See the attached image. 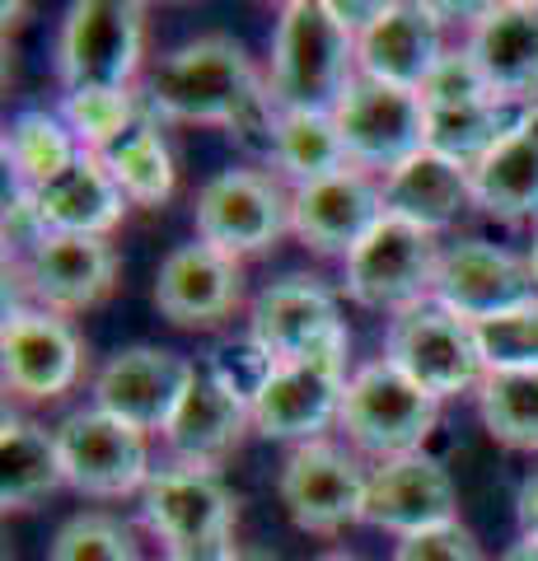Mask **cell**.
Wrapping results in <instances>:
<instances>
[{
  "instance_id": "1",
  "label": "cell",
  "mask_w": 538,
  "mask_h": 561,
  "mask_svg": "<svg viewBox=\"0 0 538 561\" xmlns=\"http://www.w3.org/2000/svg\"><path fill=\"white\" fill-rule=\"evenodd\" d=\"M352 80L356 38L333 20L328 0H290V5H282L267 70V94L276 113H333Z\"/></svg>"
},
{
  "instance_id": "2",
  "label": "cell",
  "mask_w": 538,
  "mask_h": 561,
  "mask_svg": "<svg viewBox=\"0 0 538 561\" xmlns=\"http://www.w3.org/2000/svg\"><path fill=\"white\" fill-rule=\"evenodd\" d=\"M263 94L253 76L249 51L230 33H202V38L173 47L154 66L146 84V108L169 122H206V127H234V117Z\"/></svg>"
},
{
  "instance_id": "3",
  "label": "cell",
  "mask_w": 538,
  "mask_h": 561,
  "mask_svg": "<svg viewBox=\"0 0 538 561\" xmlns=\"http://www.w3.org/2000/svg\"><path fill=\"white\" fill-rule=\"evenodd\" d=\"M234 491L202 468H164L141 491V519L169 561H234Z\"/></svg>"
},
{
  "instance_id": "4",
  "label": "cell",
  "mask_w": 538,
  "mask_h": 561,
  "mask_svg": "<svg viewBox=\"0 0 538 561\" xmlns=\"http://www.w3.org/2000/svg\"><path fill=\"white\" fill-rule=\"evenodd\" d=\"M146 57V10L136 0H80L57 38V80L66 94L131 90Z\"/></svg>"
},
{
  "instance_id": "5",
  "label": "cell",
  "mask_w": 538,
  "mask_h": 561,
  "mask_svg": "<svg viewBox=\"0 0 538 561\" xmlns=\"http://www.w3.org/2000/svg\"><path fill=\"white\" fill-rule=\"evenodd\" d=\"M440 398H431L422 383H412L403 370H393L389 360L360 365L346 383L342 398V431L360 454L389 463L403 454H422L426 435L436 431Z\"/></svg>"
},
{
  "instance_id": "6",
  "label": "cell",
  "mask_w": 538,
  "mask_h": 561,
  "mask_svg": "<svg viewBox=\"0 0 538 561\" xmlns=\"http://www.w3.org/2000/svg\"><path fill=\"white\" fill-rule=\"evenodd\" d=\"M385 360L403 370L412 383H422L431 398H455L468 389H482L488 379V360L478 351L473 323L455 319L440 305H416L393 313L385 332Z\"/></svg>"
},
{
  "instance_id": "7",
  "label": "cell",
  "mask_w": 538,
  "mask_h": 561,
  "mask_svg": "<svg viewBox=\"0 0 538 561\" xmlns=\"http://www.w3.org/2000/svg\"><path fill=\"white\" fill-rule=\"evenodd\" d=\"M197 239L225 257L267 253L290 230V197L263 169H225L206 179L193 206Z\"/></svg>"
},
{
  "instance_id": "8",
  "label": "cell",
  "mask_w": 538,
  "mask_h": 561,
  "mask_svg": "<svg viewBox=\"0 0 538 561\" xmlns=\"http://www.w3.org/2000/svg\"><path fill=\"white\" fill-rule=\"evenodd\" d=\"M436 267H440L436 234L416 230V225L398 216H385L356 243V253L346 257V295L360 309L403 313L426 305L431 286H436Z\"/></svg>"
},
{
  "instance_id": "9",
  "label": "cell",
  "mask_w": 538,
  "mask_h": 561,
  "mask_svg": "<svg viewBox=\"0 0 538 561\" xmlns=\"http://www.w3.org/2000/svg\"><path fill=\"white\" fill-rule=\"evenodd\" d=\"M333 122L342 131L346 160L356 169H385L393 173L408 164L412 154L426 150V103L422 94L398 90V84L370 80L356 70V80L346 84L342 103L333 108Z\"/></svg>"
},
{
  "instance_id": "10",
  "label": "cell",
  "mask_w": 538,
  "mask_h": 561,
  "mask_svg": "<svg viewBox=\"0 0 538 561\" xmlns=\"http://www.w3.org/2000/svg\"><path fill=\"white\" fill-rule=\"evenodd\" d=\"M57 449H61L66 486H76L80 496L117 501L131 496V491H146V482L154 478L146 435L99 408L66 416L57 426Z\"/></svg>"
},
{
  "instance_id": "11",
  "label": "cell",
  "mask_w": 538,
  "mask_h": 561,
  "mask_svg": "<svg viewBox=\"0 0 538 561\" xmlns=\"http://www.w3.org/2000/svg\"><path fill=\"white\" fill-rule=\"evenodd\" d=\"M366 486H370V472L360 468L356 454H346L342 445H328V440H309V445H295L290 459L282 463L276 496H282L295 529L342 534L366 511Z\"/></svg>"
},
{
  "instance_id": "12",
  "label": "cell",
  "mask_w": 538,
  "mask_h": 561,
  "mask_svg": "<svg viewBox=\"0 0 538 561\" xmlns=\"http://www.w3.org/2000/svg\"><path fill=\"white\" fill-rule=\"evenodd\" d=\"M431 300L463 323H488L511 309L534 305L538 286H534L529 257H515L511 249H496L488 239H463L440 249Z\"/></svg>"
},
{
  "instance_id": "13",
  "label": "cell",
  "mask_w": 538,
  "mask_h": 561,
  "mask_svg": "<svg viewBox=\"0 0 538 561\" xmlns=\"http://www.w3.org/2000/svg\"><path fill=\"white\" fill-rule=\"evenodd\" d=\"M249 337L267 351L276 365H295L309 356L346 346L337 295L319 276H282L257 295L249 309Z\"/></svg>"
},
{
  "instance_id": "14",
  "label": "cell",
  "mask_w": 538,
  "mask_h": 561,
  "mask_svg": "<svg viewBox=\"0 0 538 561\" xmlns=\"http://www.w3.org/2000/svg\"><path fill=\"white\" fill-rule=\"evenodd\" d=\"M346 346L328 356H309L295 365H276L267 389L253 402V431L267 440H323V431L342 416L346 398Z\"/></svg>"
},
{
  "instance_id": "15",
  "label": "cell",
  "mask_w": 538,
  "mask_h": 561,
  "mask_svg": "<svg viewBox=\"0 0 538 561\" xmlns=\"http://www.w3.org/2000/svg\"><path fill=\"white\" fill-rule=\"evenodd\" d=\"M379 220L385 187L356 164L290 192V234L319 257H352Z\"/></svg>"
},
{
  "instance_id": "16",
  "label": "cell",
  "mask_w": 538,
  "mask_h": 561,
  "mask_svg": "<svg viewBox=\"0 0 538 561\" xmlns=\"http://www.w3.org/2000/svg\"><path fill=\"white\" fill-rule=\"evenodd\" d=\"M193 360H183L179 351L164 346H127L108 356V365L94 379V408L117 421H127L141 435L169 426V416L179 412V402L193 383Z\"/></svg>"
},
{
  "instance_id": "17",
  "label": "cell",
  "mask_w": 538,
  "mask_h": 561,
  "mask_svg": "<svg viewBox=\"0 0 538 561\" xmlns=\"http://www.w3.org/2000/svg\"><path fill=\"white\" fill-rule=\"evenodd\" d=\"M0 370L5 389L28 402H51L76 389L84 370L80 332L51 309H14L0 332Z\"/></svg>"
},
{
  "instance_id": "18",
  "label": "cell",
  "mask_w": 538,
  "mask_h": 561,
  "mask_svg": "<svg viewBox=\"0 0 538 561\" xmlns=\"http://www.w3.org/2000/svg\"><path fill=\"white\" fill-rule=\"evenodd\" d=\"M20 276L38 309L84 313L103 305L117 286V249L94 234H43L20 257Z\"/></svg>"
},
{
  "instance_id": "19",
  "label": "cell",
  "mask_w": 538,
  "mask_h": 561,
  "mask_svg": "<svg viewBox=\"0 0 538 561\" xmlns=\"http://www.w3.org/2000/svg\"><path fill=\"white\" fill-rule=\"evenodd\" d=\"M244 300V272L239 257L216 253L211 243H183L154 272V309L173 328H216Z\"/></svg>"
},
{
  "instance_id": "20",
  "label": "cell",
  "mask_w": 538,
  "mask_h": 561,
  "mask_svg": "<svg viewBox=\"0 0 538 561\" xmlns=\"http://www.w3.org/2000/svg\"><path fill=\"white\" fill-rule=\"evenodd\" d=\"M445 57L440 10L422 0H389L385 14L356 38V70L370 80L422 94L431 70Z\"/></svg>"
},
{
  "instance_id": "21",
  "label": "cell",
  "mask_w": 538,
  "mask_h": 561,
  "mask_svg": "<svg viewBox=\"0 0 538 561\" xmlns=\"http://www.w3.org/2000/svg\"><path fill=\"white\" fill-rule=\"evenodd\" d=\"M455 511H459V496L445 463H436L431 454H403V459H389L370 472L360 519L408 538V534L436 529V524H455Z\"/></svg>"
},
{
  "instance_id": "22",
  "label": "cell",
  "mask_w": 538,
  "mask_h": 561,
  "mask_svg": "<svg viewBox=\"0 0 538 561\" xmlns=\"http://www.w3.org/2000/svg\"><path fill=\"white\" fill-rule=\"evenodd\" d=\"M249 426H253L249 402H239L206 365H197L179 412H173L164 426V445L173 459H179V468L216 472V463H225L239 449Z\"/></svg>"
},
{
  "instance_id": "23",
  "label": "cell",
  "mask_w": 538,
  "mask_h": 561,
  "mask_svg": "<svg viewBox=\"0 0 538 561\" xmlns=\"http://www.w3.org/2000/svg\"><path fill=\"white\" fill-rule=\"evenodd\" d=\"M468 51L496 99L534 108L538 103V0H501L473 20Z\"/></svg>"
},
{
  "instance_id": "24",
  "label": "cell",
  "mask_w": 538,
  "mask_h": 561,
  "mask_svg": "<svg viewBox=\"0 0 538 561\" xmlns=\"http://www.w3.org/2000/svg\"><path fill=\"white\" fill-rule=\"evenodd\" d=\"M33 210H38L47 234H94L108 239V230H117L127 216V197L117 179L108 173V164L99 160L94 150H80V160L57 173L51 183H43L38 192H28Z\"/></svg>"
},
{
  "instance_id": "25",
  "label": "cell",
  "mask_w": 538,
  "mask_h": 561,
  "mask_svg": "<svg viewBox=\"0 0 538 561\" xmlns=\"http://www.w3.org/2000/svg\"><path fill=\"white\" fill-rule=\"evenodd\" d=\"M385 216H398L426 234H440L459 220L463 206H473V179L468 169L440 160V154H412L408 164L385 173Z\"/></svg>"
},
{
  "instance_id": "26",
  "label": "cell",
  "mask_w": 538,
  "mask_h": 561,
  "mask_svg": "<svg viewBox=\"0 0 538 561\" xmlns=\"http://www.w3.org/2000/svg\"><path fill=\"white\" fill-rule=\"evenodd\" d=\"M473 206L501 225H525L538 216V136L511 131L473 173Z\"/></svg>"
},
{
  "instance_id": "27",
  "label": "cell",
  "mask_w": 538,
  "mask_h": 561,
  "mask_svg": "<svg viewBox=\"0 0 538 561\" xmlns=\"http://www.w3.org/2000/svg\"><path fill=\"white\" fill-rule=\"evenodd\" d=\"M66 482L57 431H43L38 421L5 412L0 426V501L5 511H28Z\"/></svg>"
},
{
  "instance_id": "28",
  "label": "cell",
  "mask_w": 538,
  "mask_h": 561,
  "mask_svg": "<svg viewBox=\"0 0 538 561\" xmlns=\"http://www.w3.org/2000/svg\"><path fill=\"white\" fill-rule=\"evenodd\" d=\"M529 108L506 99H482L463 108H426V150L473 173L511 131L525 127Z\"/></svg>"
},
{
  "instance_id": "29",
  "label": "cell",
  "mask_w": 538,
  "mask_h": 561,
  "mask_svg": "<svg viewBox=\"0 0 538 561\" xmlns=\"http://www.w3.org/2000/svg\"><path fill=\"white\" fill-rule=\"evenodd\" d=\"M99 160L108 164V173L117 179V187H123V197L131 206H164L173 197V179H179V173H173L169 140L160 136V122H154L150 108L136 117V127L127 136H117Z\"/></svg>"
},
{
  "instance_id": "30",
  "label": "cell",
  "mask_w": 538,
  "mask_h": 561,
  "mask_svg": "<svg viewBox=\"0 0 538 561\" xmlns=\"http://www.w3.org/2000/svg\"><path fill=\"white\" fill-rule=\"evenodd\" d=\"M80 160V140L61 117H51L43 108L20 113L5 127V164L14 169L20 192H38L57 173H66Z\"/></svg>"
},
{
  "instance_id": "31",
  "label": "cell",
  "mask_w": 538,
  "mask_h": 561,
  "mask_svg": "<svg viewBox=\"0 0 538 561\" xmlns=\"http://www.w3.org/2000/svg\"><path fill=\"white\" fill-rule=\"evenodd\" d=\"M272 164L295 179V187L319 183L337 169H352L333 113H276Z\"/></svg>"
},
{
  "instance_id": "32",
  "label": "cell",
  "mask_w": 538,
  "mask_h": 561,
  "mask_svg": "<svg viewBox=\"0 0 538 561\" xmlns=\"http://www.w3.org/2000/svg\"><path fill=\"white\" fill-rule=\"evenodd\" d=\"M478 416L496 445L538 454V370L488 375L478 389Z\"/></svg>"
},
{
  "instance_id": "33",
  "label": "cell",
  "mask_w": 538,
  "mask_h": 561,
  "mask_svg": "<svg viewBox=\"0 0 538 561\" xmlns=\"http://www.w3.org/2000/svg\"><path fill=\"white\" fill-rule=\"evenodd\" d=\"M141 113L146 103L136 90H84L61 99V122L76 131L80 150H94V154L108 150L117 136H127Z\"/></svg>"
},
{
  "instance_id": "34",
  "label": "cell",
  "mask_w": 538,
  "mask_h": 561,
  "mask_svg": "<svg viewBox=\"0 0 538 561\" xmlns=\"http://www.w3.org/2000/svg\"><path fill=\"white\" fill-rule=\"evenodd\" d=\"M47 561H141V557H136V538L123 519L90 511L61 524Z\"/></svg>"
},
{
  "instance_id": "35",
  "label": "cell",
  "mask_w": 538,
  "mask_h": 561,
  "mask_svg": "<svg viewBox=\"0 0 538 561\" xmlns=\"http://www.w3.org/2000/svg\"><path fill=\"white\" fill-rule=\"evenodd\" d=\"M473 332H478L482 360H488V375L538 370V300L501 313V319L473 323Z\"/></svg>"
},
{
  "instance_id": "36",
  "label": "cell",
  "mask_w": 538,
  "mask_h": 561,
  "mask_svg": "<svg viewBox=\"0 0 538 561\" xmlns=\"http://www.w3.org/2000/svg\"><path fill=\"white\" fill-rule=\"evenodd\" d=\"M206 370H211L239 402H249V408H253L257 393L267 389V379L276 375V360H272L253 337H244V342H225V346H216V351H211V360H206Z\"/></svg>"
},
{
  "instance_id": "37",
  "label": "cell",
  "mask_w": 538,
  "mask_h": 561,
  "mask_svg": "<svg viewBox=\"0 0 538 561\" xmlns=\"http://www.w3.org/2000/svg\"><path fill=\"white\" fill-rule=\"evenodd\" d=\"M496 99L492 84L482 80V70L473 61V51H445L440 66L431 70V80L422 84V103L426 108H463V103H482Z\"/></svg>"
},
{
  "instance_id": "38",
  "label": "cell",
  "mask_w": 538,
  "mask_h": 561,
  "mask_svg": "<svg viewBox=\"0 0 538 561\" xmlns=\"http://www.w3.org/2000/svg\"><path fill=\"white\" fill-rule=\"evenodd\" d=\"M393 561H482V548H478V538L455 519V524H436V529L398 538Z\"/></svg>"
},
{
  "instance_id": "39",
  "label": "cell",
  "mask_w": 538,
  "mask_h": 561,
  "mask_svg": "<svg viewBox=\"0 0 538 561\" xmlns=\"http://www.w3.org/2000/svg\"><path fill=\"white\" fill-rule=\"evenodd\" d=\"M515 515H519V529L538 538V478H529L525 486H519V496H515Z\"/></svg>"
},
{
  "instance_id": "40",
  "label": "cell",
  "mask_w": 538,
  "mask_h": 561,
  "mask_svg": "<svg viewBox=\"0 0 538 561\" xmlns=\"http://www.w3.org/2000/svg\"><path fill=\"white\" fill-rule=\"evenodd\" d=\"M501 561H538V538L534 534H519V542H511Z\"/></svg>"
},
{
  "instance_id": "41",
  "label": "cell",
  "mask_w": 538,
  "mask_h": 561,
  "mask_svg": "<svg viewBox=\"0 0 538 561\" xmlns=\"http://www.w3.org/2000/svg\"><path fill=\"white\" fill-rule=\"evenodd\" d=\"M234 561H276V557H267V552H253V548H249V552L239 548V557H234Z\"/></svg>"
},
{
  "instance_id": "42",
  "label": "cell",
  "mask_w": 538,
  "mask_h": 561,
  "mask_svg": "<svg viewBox=\"0 0 538 561\" xmlns=\"http://www.w3.org/2000/svg\"><path fill=\"white\" fill-rule=\"evenodd\" d=\"M529 272H534V286H538V234H534V249H529Z\"/></svg>"
},
{
  "instance_id": "43",
  "label": "cell",
  "mask_w": 538,
  "mask_h": 561,
  "mask_svg": "<svg viewBox=\"0 0 538 561\" xmlns=\"http://www.w3.org/2000/svg\"><path fill=\"white\" fill-rule=\"evenodd\" d=\"M319 561H360V557H352V552H323Z\"/></svg>"
},
{
  "instance_id": "44",
  "label": "cell",
  "mask_w": 538,
  "mask_h": 561,
  "mask_svg": "<svg viewBox=\"0 0 538 561\" xmlns=\"http://www.w3.org/2000/svg\"><path fill=\"white\" fill-rule=\"evenodd\" d=\"M525 127L538 136V103H534V108H529V117H525Z\"/></svg>"
},
{
  "instance_id": "45",
  "label": "cell",
  "mask_w": 538,
  "mask_h": 561,
  "mask_svg": "<svg viewBox=\"0 0 538 561\" xmlns=\"http://www.w3.org/2000/svg\"><path fill=\"white\" fill-rule=\"evenodd\" d=\"M164 561H169V557H164Z\"/></svg>"
}]
</instances>
